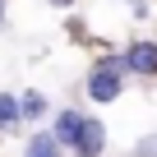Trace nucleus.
<instances>
[{
    "label": "nucleus",
    "mask_w": 157,
    "mask_h": 157,
    "mask_svg": "<svg viewBox=\"0 0 157 157\" xmlns=\"http://www.w3.org/2000/svg\"><path fill=\"white\" fill-rule=\"evenodd\" d=\"M120 88H125V78H120L116 69H102V65H97V69L88 74V97H93V102H116Z\"/></svg>",
    "instance_id": "1"
},
{
    "label": "nucleus",
    "mask_w": 157,
    "mask_h": 157,
    "mask_svg": "<svg viewBox=\"0 0 157 157\" xmlns=\"http://www.w3.org/2000/svg\"><path fill=\"white\" fill-rule=\"evenodd\" d=\"M102 148H106V125L88 120L83 134H78V143H74V157H102Z\"/></svg>",
    "instance_id": "2"
},
{
    "label": "nucleus",
    "mask_w": 157,
    "mask_h": 157,
    "mask_svg": "<svg viewBox=\"0 0 157 157\" xmlns=\"http://www.w3.org/2000/svg\"><path fill=\"white\" fill-rule=\"evenodd\" d=\"M125 60H129L134 74H157V42H134L125 51Z\"/></svg>",
    "instance_id": "3"
},
{
    "label": "nucleus",
    "mask_w": 157,
    "mask_h": 157,
    "mask_svg": "<svg viewBox=\"0 0 157 157\" xmlns=\"http://www.w3.org/2000/svg\"><path fill=\"white\" fill-rule=\"evenodd\" d=\"M83 116H78V111H60L56 116V143H65V148H74L78 143V134H83Z\"/></svg>",
    "instance_id": "4"
},
{
    "label": "nucleus",
    "mask_w": 157,
    "mask_h": 157,
    "mask_svg": "<svg viewBox=\"0 0 157 157\" xmlns=\"http://www.w3.org/2000/svg\"><path fill=\"white\" fill-rule=\"evenodd\" d=\"M23 157H60V143H56V134H33Z\"/></svg>",
    "instance_id": "5"
},
{
    "label": "nucleus",
    "mask_w": 157,
    "mask_h": 157,
    "mask_svg": "<svg viewBox=\"0 0 157 157\" xmlns=\"http://www.w3.org/2000/svg\"><path fill=\"white\" fill-rule=\"evenodd\" d=\"M19 116H23L19 97H10V93H0V129H14V125H19Z\"/></svg>",
    "instance_id": "6"
},
{
    "label": "nucleus",
    "mask_w": 157,
    "mask_h": 157,
    "mask_svg": "<svg viewBox=\"0 0 157 157\" xmlns=\"http://www.w3.org/2000/svg\"><path fill=\"white\" fill-rule=\"evenodd\" d=\"M19 106H23V116H46V97H42L37 88H28V93L19 97Z\"/></svg>",
    "instance_id": "7"
},
{
    "label": "nucleus",
    "mask_w": 157,
    "mask_h": 157,
    "mask_svg": "<svg viewBox=\"0 0 157 157\" xmlns=\"http://www.w3.org/2000/svg\"><path fill=\"white\" fill-rule=\"evenodd\" d=\"M46 5H60V10H65V5H74V0H46Z\"/></svg>",
    "instance_id": "8"
},
{
    "label": "nucleus",
    "mask_w": 157,
    "mask_h": 157,
    "mask_svg": "<svg viewBox=\"0 0 157 157\" xmlns=\"http://www.w3.org/2000/svg\"><path fill=\"white\" fill-rule=\"evenodd\" d=\"M0 19H5V0H0Z\"/></svg>",
    "instance_id": "9"
}]
</instances>
